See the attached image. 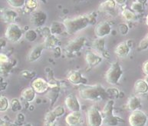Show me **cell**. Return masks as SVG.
Here are the masks:
<instances>
[{
  "label": "cell",
  "mask_w": 148,
  "mask_h": 126,
  "mask_svg": "<svg viewBox=\"0 0 148 126\" xmlns=\"http://www.w3.org/2000/svg\"><path fill=\"white\" fill-rule=\"evenodd\" d=\"M45 49V46L43 42L36 45L31 49V51L29 52V55H28V61L29 62H34L38 59H39L42 55V52L44 51Z\"/></svg>",
  "instance_id": "15"
},
{
  "label": "cell",
  "mask_w": 148,
  "mask_h": 126,
  "mask_svg": "<svg viewBox=\"0 0 148 126\" xmlns=\"http://www.w3.org/2000/svg\"><path fill=\"white\" fill-rule=\"evenodd\" d=\"M130 51V46L127 42H121L117 45L114 49V53L117 57L124 58L128 55Z\"/></svg>",
  "instance_id": "17"
},
{
  "label": "cell",
  "mask_w": 148,
  "mask_h": 126,
  "mask_svg": "<svg viewBox=\"0 0 148 126\" xmlns=\"http://www.w3.org/2000/svg\"><path fill=\"white\" fill-rule=\"evenodd\" d=\"M104 118L101 111L97 107L91 105L87 111V124L88 126H102Z\"/></svg>",
  "instance_id": "4"
},
{
  "label": "cell",
  "mask_w": 148,
  "mask_h": 126,
  "mask_svg": "<svg viewBox=\"0 0 148 126\" xmlns=\"http://www.w3.org/2000/svg\"><path fill=\"white\" fill-rule=\"evenodd\" d=\"M10 107V102L4 95H1L0 97V112H5Z\"/></svg>",
  "instance_id": "29"
},
{
  "label": "cell",
  "mask_w": 148,
  "mask_h": 126,
  "mask_svg": "<svg viewBox=\"0 0 148 126\" xmlns=\"http://www.w3.org/2000/svg\"><path fill=\"white\" fill-rule=\"evenodd\" d=\"M67 78L70 83L75 85H86L88 82V80L82 75V73L77 70H71L69 72Z\"/></svg>",
  "instance_id": "13"
},
{
  "label": "cell",
  "mask_w": 148,
  "mask_h": 126,
  "mask_svg": "<svg viewBox=\"0 0 148 126\" xmlns=\"http://www.w3.org/2000/svg\"><path fill=\"white\" fill-rule=\"evenodd\" d=\"M64 105L70 112H80L81 108H82L79 100L73 94H70V95H67L65 97V98H64Z\"/></svg>",
  "instance_id": "11"
},
{
  "label": "cell",
  "mask_w": 148,
  "mask_h": 126,
  "mask_svg": "<svg viewBox=\"0 0 148 126\" xmlns=\"http://www.w3.org/2000/svg\"><path fill=\"white\" fill-rule=\"evenodd\" d=\"M25 11L28 12H33L36 11V9H37L38 7V2L36 0H28L25 2Z\"/></svg>",
  "instance_id": "32"
},
{
  "label": "cell",
  "mask_w": 148,
  "mask_h": 126,
  "mask_svg": "<svg viewBox=\"0 0 148 126\" xmlns=\"http://www.w3.org/2000/svg\"><path fill=\"white\" fill-rule=\"evenodd\" d=\"M31 87L38 94H43V93L46 92L50 88L49 82H47L45 78L40 77L36 78L32 82Z\"/></svg>",
  "instance_id": "12"
},
{
  "label": "cell",
  "mask_w": 148,
  "mask_h": 126,
  "mask_svg": "<svg viewBox=\"0 0 148 126\" xmlns=\"http://www.w3.org/2000/svg\"><path fill=\"white\" fill-rule=\"evenodd\" d=\"M115 102L114 99L108 100L105 105L102 109L101 112L103 115V118H109L111 116H114V108Z\"/></svg>",
  "instance_id": "22"
},
{
  "label": "cell",
  "mask_w": 148,
  "mask_h": 126,
  "mask_svg": "<svg viewBox=\"0 0 148 126\" xmlns=\"http://www.w3.org/2000/svg\"><path fill=\"white\" fill-rule=\"evenodd\" d=\"M111 32V26L108 22L103 21L95 25V34L97 39H104Z\"/></svg>",
  "instance_id": "10"
},
{
  "label": "cell",
  "mask_w": 148,
  "mask_h": 126,
  "mask_svg": "<svg viewBox=\"0 0 148 126\" xmlns=\"http://www.w3.org/2000/svg\"><path fill=\"white\" fill-rule=\"evenodd\" d=\"M9 62V57L7 56L5 54L1 53L0 54V62H1V65L2 64H5L7 62Z\"/></svg>",
  "instance_id": "39"
},
{
  "label": "cell",
  "mask_w": 148,
  "mask_h": 126,
  "mask_svg": "<svg viewBox=\"0 0 148 126\" xmlns=\"http://www.w3.org/2000/svg\"><path fill=\"white\" fill-rule=\"evenodd\" d=\"M140 106H141V101L140 99V98L137 96V95L131 96L127 100V109L130 112L138 110Z\"/></svg>",
  "instance_id": "20"
},
{
  "label": "cell",
  "mask_w": 148,
  "mask_h": 126,
  "mask_svg": "<svg viewBox=\"0 0 148 126\" xmlns=\"http://www.w3.org/2000/svg\"><path fill=\"white\" fill-rule=\"evenodd\" d=\"M118 29H119V32L122 35H126L128 32L129 28L127 24H125V23H121V24H120L118 25Z\"/></svg>",
  "instance_id": "38"
},
{
  "label": "cell",
  "mask_w": 148,
  "mask_h": 126,
  "mask_svg": "<svg viewBox=\"0 0 148 126\" xmlns=\"http://www.w3.org/2000/svg\"><path fill=\"white\" fill-rule=\"evenodd\" d=\"M116 6H117V2L114 0H107L100 4L98 9L100 12H109L114 11L116 8Z\"/></svg>",
  "instance_id": "23"
},
{
  "label": "cell",
  "mask_w": 148,
  "mask_h": 126,
  "mask_svg": "<svg viewBox=\"0 0 148 126\" xmlns=\"http://www.w3.org/2000/svg\"><path fill=\"white\" fill-rule=\"evenodd\" d=\"M26 1L25 0H8L7 3L12 9H20L25 6Z\"/></svg>",
  "instance_id": "31"
},
{
  "label": "cell",
  "mask_w": 148,
  "mask_h": 126,
  "mask_svg": "<svg viewBox=\"0 0 148 126\" xmlns=\"http://www.w3.org/2000/svg\"><path fill=\"white\" fill-rule=\"evenodd\" d=\"M81 98L85 101H101L108 98L107 89L101 85H83L79 88Z\"/></svg>",
  "instance_id": "2"
},
{
  "label": "cell",
  "mask_w": 148,
  "mask_h": 126,
  "mask_svg": "<svg viewBox=\"0 0 148 126\" xmlns=\"http://www.w3.org/2000/svg\"><path fill=\"white\" fill-rule=\"evenodd\" d=\"M23 126H32V125L30 124V123H27V124L24 125H23Z\"/></svg>",
  "instance_id": "43"
},
{
  "label": "cell",
  "mask_w": 148,
  "mask_h": 126,
  "mask_svg": "<svg viewBox=\"0 0 148 126\" xmlns=\"http://www.w3.org/2000/svg\"><path fill=\"white\" fill-rule=\"evenodd\" d=\"M139 48L140 50H146L148 49V33L147 36L140 41L139 44Z\"/></svg>",
  "instance_id": "37"
},
{
  "label": "cell",
  "mask_w": 148,
  "mask_h": 126,
  "mask_svg": "<svg viewBox=\"0 0 148 126\" xmlns=\"http://www.w3.org/2000/svg\"><path fill=\"white\" fill-rule=\"evenodd\" d=\"M18 16L17 12L12 9H6L1 12V19L5 23H8V25L14 23Z\"/></svg>",
  "instance_id": "16"
},
{
  "label": "cell",
  "mask_w": 148,
  "mask_h": 126,
  "mask_svg": "<svg viewBox=\"0 0 148 126\" xmlns=\"http://www.w3.org/2000/svg\"><path fill=\"white\" fill-rule=\"evenodd\" d=\"M21 97L25 102H32L36 97V92L32 87H28L22 91Z\"/></svg>",
  "instance_id": "21"
},
{
  "label": "cell",
  "mask_w": 148,
  "mask_h": 126,
  "mask_svg": "<svg viewBox=\"0 0 148 126\" xmlns=\"http://www.w3.org/2000/svg\"><path fill=\"white\" fill-rule=\"evenodd\" d=\"M147 121V115L140 109L131 112L128 117V122L130 126H146Z\"/></svg>",
  "instance_id": "6"
},
{
  "label": "cell",
  "mask_w": 148,
  "mask_h": 126,
  "mask_svg": "<svg viewBox=\"0 0 148 126\" xmlns=\"http://www.w3.org/2000/svg\"><path fill=\"white\" fill-rule=\"evenodd\" d=\"M86 38L78 36L69 41L64 47V50L68 54H75L80 52L86 43Z\"/></svg>",
  "instance_id": "7"
},
{
  "label": "cell",
  "mask_w": 148,
  "mask_h": 126,
  "mask_svg": "<svg viewBox=\"0 0 148 126\" xmlns=\"http://www.w3.org/2000/svg\"><path fill=\"white\" fill-rule=\"evenodd\" d=\"M123 75V69L117 61L112 62L105 73V80L108 84L116 85L119 83Z\"/></svg>",
  "instance_id": "3"
},
{
  "label": "cell",
  "mask_w": 148,
  "mask_h": 126,
  "mask_svg": "<svg viewBox=\"0 0 148 126\" xmlns=\"http://www.w3.org/2000/svg\"><path fill=\"white\" fill-rule=\"evenodd\" d=\"M58 42V38L52 34H50L46 37H45L43 43L45 46V49H53V48L57 46Z\"/></svg>",
  "instance_id": "24"
},
{
  "label": "cell",
  "mask_w": 148,
  "mask_h": 126,
  "mask_svg": "<svg viewBox=\"0 0 148 126\" xmlns=\"http://www.w3.org/2000/svg\"><path fill=\"white\" fill-rule=\"evenodd\" d=\"M122 119L117 116H111L109 118H105L103 121V125L105 126H117L120 122H122Z\"/></svg>",
  "instance_id": "27"
},
{
  "label": "cell",
  "mask_w": 148,
  "mask_h": 126,
  "mask_svg": "<svg viewBox=\"0 0 148 126\" xmlns=\"http://www.w3.org/2000/svg\"><path fill=\"white\" fill-rule=\"evenodd\" d=\"M23 36V31L22 28L16 23H11L7 25L5 37L9 42L12 43H16L19 42Z\"/></svg>",
  "instance_id": "5"
},
{
  "label": "cell",
  "mask_w": 148,
  "mask_h": 126,
  "mask_svg": "<svg viewBox=\"0 0 148 126\" xmlns=\"http://www.w3.org/2000/svg\"><path fill=\"white\" fill-rule=\"evenodd\" d=\"M142 71L146 76H148V60L145 61L142 65Z\"/></svg>",
  "instance_id": "40"
},
{
  "label": "cell",
  "mask_w": 148,
  "mask_h": 126,
  "mask_svg": "<svg viewBox=\"0 0 148 126\" xmlns=\"http://www.w3.org/2000/svg\"><path fill=\"white\" fill-rule=\"evenodd\" d=\"M144 80H145V81H146V82H147V84H148V76H146V78H144Z\"/></svg>",
  "instance_id": "42"
},
{
  "label": "cell",
  "mask_w": 148,
  "mask_h": 126,
  "mask_svg": "<svg viewBox=\"0 0 148 126\" xmlns=\"http://www.w3.org/2000/svg\"><path fill=\"white\" fill-rule=\"evenodd\" d=\"M144 4L142 1L140 0H136L131 3L130 5V9L132 10L134 13H142L144 11Z\"/></svg>",
  "instance_id": "26"
},
{
  "label": "cell",
  "mask_w": 148,
  "mask_h": 126,
  "mask_svg": "<svg viewBox=\"0 0 148 126\" xmlns=\"http://www.w3.org/2000/svg\"><path fill=\"white\" fill-rule=\"evenodd\" d=\"M146 24H147V25L148 26V14H147V17H146Z\"/></svg>",
  "instance_id": "41"
},
{
  "label": "cell",
  "mask_w": 148,
  "mask_h": 126,
  "mask_svg": "<svg viewBox=\"0 0 148 126\" xmlns=\"http://www.w3.org/2000/svg\"><path fill=\"white\" fill-rule=\"evenodd\" d=\"M84 59L89 67L94 68L103 61V57L95 52L87 51L84 55Z\"/></svg>",
  "instance_id": "14"
},
{
  "label": "cell",
  "mask_w": 148,
  "mask_h": 126,
  "mask_svg": "<svg viewBox=\"0 0 148 126\" xmlns=\"http://www.w3.org/2000/svg\"><path fill=\"white\" fill-rule=\"evenodd\" d=\"M38 34L34 29H29L25 33V39L29 42H33L37 39Z\"/></svg>",
  "instance_id": "30"
},
{
  "label": "cell",
  "mask_w": 148,
  "mask_h": 126,
  "mask_svg": "<svg viewBox=\"0 0 148 126\" xmlns=\"http://www.w3.org/2000/svg\"><path fill=\"white\" fill-rule=\"evenodd\" d=\"M53 113L55 114L57 118L62 117V115H64V112H65V110H64V108L62 105H58V106L56 107V108H54L53 110H52Z\"/></svg>",
  "instance_id": "36"
},
{
  "label": "cell",
  "mask_w": 148,
  "mask_h": 126,
  "mask_svg": "<svg viewBox=\"0 0 148 126\" xmlns=\"http://www.w3.org/2000/svg\"><path fill=\"white\" fill-rule=\"evenodd\" d=\"M10 108L12 112H18L22 109V105L18 98H12L10 102Z\"/></svg>",
  "instance_id": "33"
},
{
  "label": "cell",
  "mask_w": 148,
  "mask_h": 126,
  "mask_svg": "<svg viewBox=\"0 0 148 126\" xmlns=\"http://www.w3.org/2000/svg\"><path fill=\"white\" fill-rule=\"evenodd\" d=\"M134 91L136 95H144L148 92V84L144 79L137 80L134 85Z\"/></svg>",
  "instance_id": "18"
},
{
  "label": "cell",
  "mask_w": 148,
  "mask_h": 126,
  "mask_svg": "<svg viewBox=\"0 0 148 126\" xmlns=\"http://www.w3.org/2000/svg\"><path fill=\"white\" fill-rule=\"evenodd\" d=\"M84 121V115L81 111L70 112L65 117V123L68 126H82Z\"/></svg>",
  "instance_id": "9"
},
{
  "label": "cell",
  "mask_w": 148,
  "mask_h": 126,
  "mask_svg": "<svg viewBox=\"0 0 148 126\" xmlns=\"http://www.w3.org/2000/svg\"><path fill=\"white\" fill-rule=\"evenodd\" d=\"M96 14L90 13L80 15L74 18H67L64 19L63 23L66 28L67 33L75 35L78 32L84 30L87 27L96 22Z\"/></svg>",
  "instance_id": "1"
},
{
  "label": "cell",
  "mask_w": 148,
  "mask_h": 126,
  "mask_svg": "<svg viewBox=\"0 0 148 126\" xmlns=\"http://www.w3.org/2000/svg\"><path fill=\"white\" fill-rule=\"evenodd\" d=\"M48 16L46 12L42 10H36L33 12H32L30 16V23L32 25L36 28H39L44 25L46 22Z\"/></svg>",
  "instance_id": "8"
},
{
  "label": "cell",
  "mask_w": 148,
  "mask_h": 126,
  "mask_svg": "<svg viewBox=\"0 0 148 126\" xmlns=\"http://www.w3.org/2000/svg\"><path fill=\"white\" fill-rule=\"evenodd\" d=\"M121 16L127 22H133L137 19V14L130 9H124L121 12Z\"/></svg>",
  "instance_id": "25"
},
{
  "label": "cell",
  "mask_w": 148,
  "mask_h": 126,
  "mask_svg": "<svg viewBox=\"0 0 148 126\" xmlns=\"http://www.w3.org/2000/svg\"><path fill=\"white\" fill-rule=\"evenodd\" d=\"M104 47H105V41L104 39H97L93 42V48L99 53H104Z\"/></svg>",
  "instance_id": "28"
},
{
  "label": "cell",
  "mask_w": 148,
  "mask_h": 126,
  "mask_svg": "<svg viewBox=\"0 0 148 126\" xmlns=\"http://www.w3.org/2000/svg\"><path fill=\"white\" fill-rule=\"evenodd\" d=\"M9 126H18V125H16V124H12V125H9Z\"/></svg>",
  "instance_id": "44"
},
{
  "label": "cell",
  "mask_w": 148,
  "mask_h": 126,
  "mask_svg": "<svg viewBox=\"0 0 148 126\" xmlns=\"http://www.w3.org/2000/svg\"><path fill=\"white\" fill-rule=\"evenodd\" d=\"M49 29L51 33L56 36L62 35L64 32H66V28L64 26V23L60 22H53L49 27Z\"/></svg>",
  "instance_id": "19"
},
{
  "label": "cell",
  "mask_w": 148,
  "mask_h": 126,
  "mask_svg": "<svg viewBox=\"0 0 148 126\" xmlns=\"http://www.w3.org/2000/svg\"><path fill=\"white\" fill-rule=\"evenodd\" d=\"M56 118H57V117L55 115L53 112H52V111H50V112H49L46 114V115H45V120L46 124H48L50 126L53 124V122L56 121Z\"/></svg>",
  "instance_id": "34"
},
{
  "label": "cell",
  "mask_w": 148,
  "mask_h": 126,
  "mask_svg": "<svg viewBox=\"0 0 148 126\" xmlns=\"http://www.w3.org/2000/svg\"><path fill=\"white\" fill-rule=\"evenodd\" d=\"M107 94H108V97L116 98L119 96V91L115 88H108L107 89Z\"/></svg>",
  "instance_id": "35"
}]
</instances>
